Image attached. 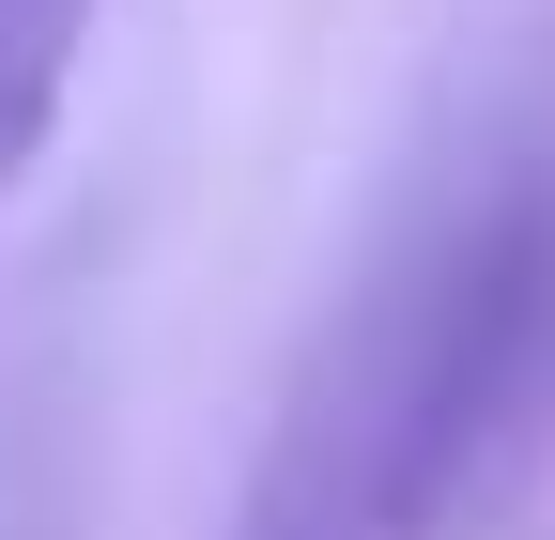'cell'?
I'll list each match as a JSON object with an SVG mask.
<instances>
[{"label": "cell", "mask_w": 555, "mask_h": 540, "mask_svg": "<svg viewBox=\"0 0 555 540\" xmlns=\"http://www.w3.org/2000/svg\"><path fill=\"white\" fill-rule=\"evenodd\" d=\"M540 324H555V217L540 201L433 232V262H401L339 324L309 401L278 417L232 540H433L463 463H478V433L509 417Z\"/></svg>", "instance_id": "obj_1"}, {"label": "cell", "mask_w": 555, "mask_h": 540, "mask_svg": "<svg viewBox=\"0 0 555 540\" xmlns=\"http://www.w3.org/2000/svg\"><path fill=\"white\" fill-rule=\"evenodd\" d=\"M93 16H108V0H0V185L62 140L78 62H93Z\"/></svg>", "instance_id": "obj_2"}]
</instances>
